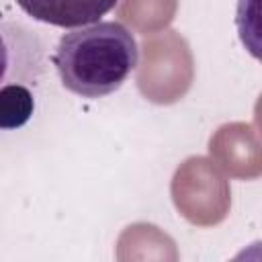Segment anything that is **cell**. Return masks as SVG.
I'll use <instances>...</instances> for the list:
<instances>
[{
	"label": "cell",
	"instance_id": "cell-1",
	"mask_svg": "<svg viewBox=\"0 0 262 262\" xmlns=\"http://www.w3.org/2000/svg\"><path fill=\"white\" fill-rule=\"evenodd\" d=\"M137 55L133 33L117 20H102L66 33L53 63L66 90L82 98H102L123 86Z\"/></svg>",
	"mask_w": 262,
	"mask_h": 262
},
{
	"label": "cell",
	"instance_id": "cell-2",
	"mask_svg": "<svg viewBox=\"0 0 262 262\" xmlns=\"http://www.w3.org/2000/svg\"><path fill=\"white\" fill-rule=\"evenodd\" d=\"M137 68V88L145 100L174 104L186 96L194 82V57L188 41L172 29L145 35L141 61Z\"/></svg>",
	"mask_w": 262,
	"mask_h": 262
},
{
	"label": "cell",
	"instance_id": "cell-3",
	"mask_svg": "<svg viewBox=\"0 0 262 262\" xmlns=\"http://www.w3.org/2000/svg\"><path fill=\"white\" fill-rule=\"evenodd\" d=\"M170 194L180 215L196 227L221 223L231 207V190L225 174L211 158L190 156L174 172Z\"/></svg>",
	"mask_w": 262,
	"mask_h": 262
},
{
	"label": "cell",
	"instance_id": "cell-4",
	"mask_svg": "<svg viewBox=\"0 0 262 262\" xmlns=\"http://www.w3.org/2000/svg\"><path fill=\"white\" fill-rule=\"evenodd\" d=\"M209 156L223 174L237 180H254L262 172L258 131L248 123L221 125L209 139Z\"/></svg>",
	"mask_w": 262,
	"mask_h": 262
},
{
	"label": "cell",
	"instance_id": "cell-5",
	"mask_svg": "<svg viewBox=\"0 0 262 262\" xmlns=\"http://www.w3.org/2000/svg\"><path fill=\"white\" fill-rule=\"evenodd\" d=\"M41 49L27 27L0 20V88L12 82L35 84L41 72Z\"/></svg>",
	"mask_w": 262,
	"mask_h": 262
},
{
	"label": "cell",
	"instance_id": "cell-6",
	"mask_svg": "<svg viewBox=\"0 0 262 262\" xmlns=\"http://www.w3.org/2000/svg\"><path fill=\"white\" fill-rule=\"evenodd\" d=\"M119 0H16V4L35 20L53 27H84L98 23Z\"/></svg>",
	"mask_w": 262,
	"mask_h": 262
},
{
	"label": "cell",
	"instance_id": "cell-7",
	"mask_svg": "<svg viewBox=\"0 0 262 262\" xmlns=\"http://www.w3.org/2000/svg\"><path fill=\"white\" fill-rule=\"evenodd\" d=\"M178 0H121L117 14L135 33L154 35L174 20Z\"/></svg>",
	"mask_w": 262,
	"mask_h": 262
},
{
	"label": "cell",
	"instance_id": "cell-8",
	"mask_svg": "<svg viewBox=\"0 0 262 262\" xmlns=\"http://www.w3.org/2000/svg\"><path fill=\"white\" fill-rule=\"evenodd\" d=\"M35 96L29 84L12 82L0 88V129H18L33 117Z\"/></svg>",
	"mask_w": 262,
	"mask_h": 262
}]
</instances>
